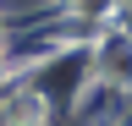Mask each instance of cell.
<instances>
[{"instance_id": "1", "label": "cell", "mask_w": 132, "mask_h": 126, "mask_svg": "<svg viewBox=\"0 0 132 126\" xmlns=\"http://www.w3.org/2000/svg\"><path fill=\"white\" fill-rule=\"evenodd\" d=\"M11 121H22V126L39 121V99H16V104H11Z\"/></svg>"}]
</instances>
